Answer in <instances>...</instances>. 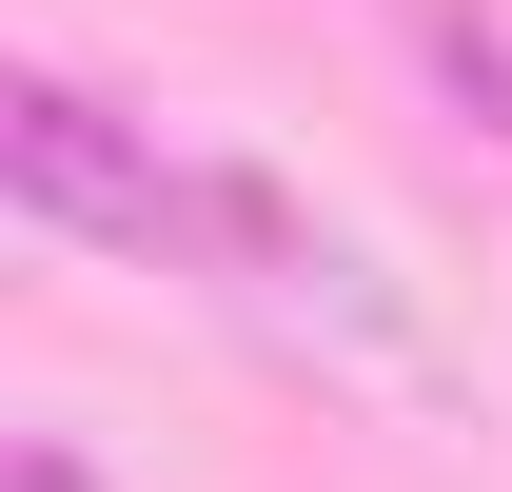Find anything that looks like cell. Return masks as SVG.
I'll return each mask as SVG.
<instances>
[{
    "instance_id": "obj_1",
    "label": "cell",
    "mask_w": 512,
    "mask_h": 492,
    "mask_svg": "<svg viewBox=\"0 0 512 492\" xmlns=\"http://www.w3.org/2000/svg\"><path fill=\"white\" fill-rule=\"evenodd\" d=\"M0 178H20V217H60V237H119V256H237V276H335L316 217L276 178H197V158H158L138 119H99L79 79H0Z\"/></svg>"
}]
</instances>
